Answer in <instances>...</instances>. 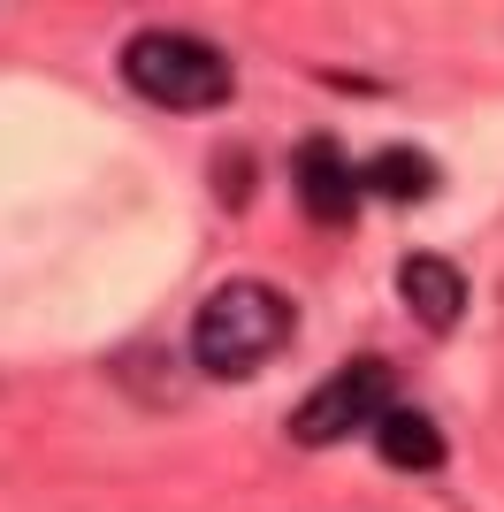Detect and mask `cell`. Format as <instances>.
<instances>
[{"instance_id":"1","label":"cell","mask_w":504,"mask_h":512,"mask_svg":"<svg viewBox=\"0 0 504 512\" xmlns=\"http://www.w3.org/2000/svg\"><path fill=\"white\" fill-rule=\"evenodd\" d=\"M298 306L260 276H237L222 291H207V306L191 314V360L207 367L214 383H237V375H260V367L291 344Z\"/></svg>"},{"instance_id":"2","label":"cell","mask_w":504,"mask_h":512,"mask_svg":"<svg viewBox=\"0 0 504 512\" xmlns=\"http://www.w3.org/2000/svg\"><path fill=\"white\" fill-rule=\"evenodd\" d=\"M123 77L130 92H146L153 107H176V115H199V107H222L237 92L230 54L199 31H176V23H153V31H130L123 39Z\"/></svg>"},{"instance_id":"3","label":"cell","mask_w":504,"mask_h":512,"mask_svg":"<svg viewBox=\"0 0 504 512\" xmlns=\"http://www.w3.org/2000/svg\"><path fill=\"white\" fill-rule=\"evenodd\" d=\"M382 413H390V367L382 360H344L291 406V444H336V436H352V428H375Z\"/></svg>"},{"instance_id":"4","label":"cell","mask_w":504,"mask_h":512,"mask_svg":"<svg viewBox=\"0 0 504 512\" xmlns=\"http://www.w3.org/2000/svg\"><path fill=\"white\" fill-rule=\"evenodd\" d=\"M291 176H298V207L314 214V222H329V230H336V222H352L359 192H367L336 138H306V146H298V161H291Z\"/></svg>"},{"instance_id":"5","label":"cell","mask_w":504,"mask_h":512,"mask_svg":"<svg viewBox=\"0 0 504 512\" xmlns=\"http://www.w3.org/2000/svg\"><path fill=\"white\" fill-rule=\"evenodd\" d=\"M398 299L413 306L420 329H451V321H459V306H466V276H459L443 253H405V260H398Z\"/></svg>"},{"instance_id":"6","label":"cell","mask_w":504,"mask_h":512,"mask_svg":"<svg viewBox=\"0 0 504 512\" xmlns=\"http://www.w3.org/2000/svg\"><path fill=\"white\" fill-rule=\"evenodd\" d=\"M375 451H382V467H398V474H428V467H443V428L413 406H390L375 421Z\"/></svg>"},{"instance_id":"7","label":"cell","mask_w":504,"mask_h":512,"mask_svg":"<svg viewBox=\"0 0 504 512\" xmlns=\"http://www.w3.org/2000/svg\"><path fill=\"white\" fill-rule=\"evenodd\" d=\"M359 184H367V192H382V199H398V207H413V199L436 192V161H428V153H413V146H382V153H367Z\"/></svg>"}]
</instances>
